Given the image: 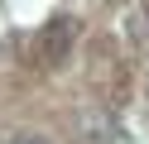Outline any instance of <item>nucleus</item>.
<instances>
[{
  "mask_svg": "<svg viewBox=\"0 0 149 144\" xmlns=\"http://www.w3.org/2000/svg\"><path fill=\"white\" fill-rule=\"evenodd\" d=\"M10 144H48V139H43V134H15Z\"/></svg>",
  "mask_w": 149,
  "mask_h": 144,
  "instance_id": "1",
  "label": "nucleus"
}]
</instances>
